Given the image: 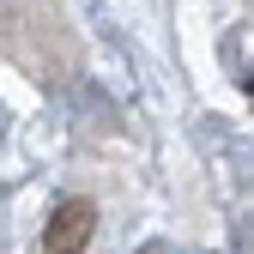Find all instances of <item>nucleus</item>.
<instances>
[{
    "label": "nucleus",
    "mask_w": 254,
    "mask_h": 254,
    "mask_svg": "<svg viewBox=\"0 0 254 254\" xmlns=\"http://www.w3.org/2000/svg\"><path fill=\"white\" fill-rule=\"evenodd\" d=\"M91 230H97V206H91L85 194L61 200L49 212V224H43V254H85Z\"/></svg>",
    "instance_id": "obj_1"
}]
</instances>
